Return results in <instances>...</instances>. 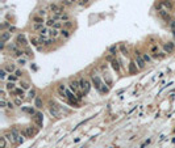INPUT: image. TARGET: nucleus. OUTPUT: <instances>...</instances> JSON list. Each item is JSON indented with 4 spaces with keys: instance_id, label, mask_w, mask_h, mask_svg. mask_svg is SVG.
Returning <instances> with one entry per match:
<instances>
[{
    "instance_id": "8",
    "label": "nucleus",
    "mask_w": 175,
    "mask_h": 148,
    "mask_svg": "<svg viewBox=\"0 0 175 148\" xmlns=\"http://www.w3.org/2000/svg\"><path fill=\"white\" fill-rule=\"evenodd\" d=\"M158 16H159L162 20L167 21L168 24L172 21V20H171V16H170V13H168V11H166V9H161V11H158Z\"/></svg>"
},
{
    "instance_id": "23",
    "label": "nucleus",
    "mask_w": 175,
    "mask_h": 148,
    "mask_svg": "<svg viewBox=\"0 0 175 148\" xmlns=\"http://www.w3.org/2000/svg\"><path fill=\"white\" fill-rule=\"evenodd\" d=\"M34 106H36L37 109H44V101H42V98H41L40 96H37V97L34 98Z\"/></svg>"
},
{
    "instance_id": "41",
    "label": "nucleus",
    "mask_w": 175,
    "mask_h": 148,
    "mask_svg": "<svg viewBox=\"0 0 175 148\" xmlns=\"http://www.w3.org/2000/svg\"><path fill=\"white\" fill-rule=\"evenodd\" d=\"M9 26H11V24H9V22H7V21H4V22L2 24V32H4L6 29L8 30V29H9Z\"/></svg>"
},
{
    "instance_id": "30",
    "label": "nucleus",
    "mask_w": 175,
    "mask_h": 148,
    "mask_svg": "<svg viewBox=\"0 0 175 148\" xmlns=\"http://www.w3.org/2000/svg\"><path fill=\"white\" fill-rule=\"evenodd\" d=\"M21 110H23L24 113H28L29 115H33V117L37 114V111H36L33 107H21Z\"/></svg>"
},
{
    "instance_id": "3",
    "label": "nucleus",
    "mask_w": 175,
    "mask_h": 148,
    "mask_svg": "<svg viewBox=\"0 0 175 148\" xmlns=\"http://www.w3.org/2000/svg\"><path fill=\"white\" fill-rule=\"evenodd\" d=\"M90 79H91V83H92V85L95 87V89L100 93V90H102V88H103V85H104V83H103L102 77L98 75V72H91Z\"/></svg>"
},
{
    "instance_id": "16",
    "label": "nucleus",
    "mask_w": 175,
    "mask_h": 148,
    "mask_svg": "<svg viewBox=\"0 0 175 148\" xmlns=\"http://www.w3.org/2000/svg\"><path fill=\"white\" fill-rule=\"evenodd\" d=\"M44 115L41 114V113H37L33 118H34V122H36V124H37V128H41L42 127V122H44V118H42Z\"/></svg>"
},
{
    "instance_id": "22",
    "label": "nucleus",
    "mask_w": 175,
    "mask_h": 148,
    "mask_svg": "<svg viewBox=\"0 0 175 148\" xmlns=\"http://www.w3.org/2000/svg\"><path fill=\"white\" fill-rule=\"evenodd\" d=\"M119 49H120V53H121L124 56H129V50H128V47L125 46V43H120V45H119Z\"/></svg>"
},
{
    "instance_id": "6",
    "label": "nucleus",
    "mask_w": 175,
    "mask_h": 148,
    "mask_svg": "<svg viewBox=\"0 0 175 148\" xmlns=\"http://www.w3.org/2000/svg\"><path fill=\"white\" fill-rule=\"evenodd\" d=\"M49 12H51L53 15L55 13V15H62V13H65L66 11H65V7H62L61 4H57V3H51V4H49Z\"/></svg>"
},
{
    "instance_id": "1",
    "label": "nucleus",
    "mask_w": 175,
    "mask_h": 148,
    "mask_svg": "<svg viewBox=\"0 0 175 148\" xmlns=\"http://www.w3.org/2000/svg\"><path fill=\"white\" fill-rule=\"evenodd\" d=\"M68 88H70V89H71V90H72L80 100L86 96V94L83 93L82 88H80V84H79V80H78V79H71V80L68 81Z\"/></svg>"
},
{
    "instance_id": "39",
    "label": "nucleus",
    "mask_w": 175,
    "mask_h": 148,
    "mask_svg": "<svg viewBox=\"0 0 175 148\" xmlns=\"http://www.w3.org/2000/svg\"><path fill=\"white\" fill-rule=\"evenodd\" d=\"M15 75H16L19 79H23V76H24V71H23L21 68H17L16 72H15Z\"/></svg>"
},
{
    "instance_id": "35",
    "label": "nucleus",
    "mask_w": 175,
    "mask_h": 148,
    "mask_svg": "<svg viewBox=\"0 0 175 148\" xmlns=\"http://www.w3.org/2000/svg\"><path fill=\"white\" fill-rule=\"evenodd\" d=\"M36 97H37V92H36V89H33V88L29 89V90H28V98H29V100H34Z\"/></svg>"
},
{
    "instance_id": "4",
    "label": "nucleus",
    "mask_w": 175,
    "mask_h": 148,
    "mask_svg": "<svg viewBox=\"0 0 175 148\" xmlns=\"http://www.w3.org/2000/svg\"><path fill=\"white\" fill-rule=\"evenodd\" d=\"M78 80H79V84H80V88H82L83 93H84V94H88L90 90H91V85H92V83H91L88 79H84L83 76H80Z\"/></svg>"
},
{
    "instance_id": "7",
    "label": "nucleus",
    "mask_w": 175,
    "mask_h": 148,
    "mask_svg": "<svg viewBox=\"0 0 175 148\" xmlns=\"http://www.w3.org/2000/svg\"><path fill=\"white\" fill-rule=\"evenodd\" d=\"M49 113L53 115V117H55V118H61V110H59V107L54 104V102H50L49 104Z\"/></svg>"
},
{
    "instance_id": "11",
    "label": "nucleus",
    "mask_w": 175,
    "mask_h": 148,
    "mask_svg": "<svg viewBox=\"0 0 175 148\" xmlns=\"http://www.w3.org/2000/svg\"><path fill=\"white\" fill-rule=\"evenodd\" d=\"M3 68H4L9 75H11V73H15L16 70H17L16 64H13V63H4V64H3Z\"/></svg>"
},
{
    "instance_id": "28",
    "label": "nucleus",
    "mask_w": 175,
    "mask_h": 148,
    "mask_svg": "<svg viewBox=\"0 0 175 148\" xmlns=\"http://www.w3.org/2000/svg\"><path fill=\"white\" fill-rule=\"evenodd\" d=\"M8 140H7V138L4 136V135H2L0 136V148H7L8 147Z\"/></svg>"
},
{
    "instance_id": "5",
    "label": "nucleus",
    "mask_w": 175,
    "mask_h": 148,
    "mask_svg": "<svg viewBox=\"0 0 175 148\" xmlns=\"http://www.w3.org/2000/svg\"><path fill=\"white\" fill-rule=\"evenodd\" d=\"M134 63L137 64L138 70H145V67H146V62L144 60L142 54L138 50H134Z\"/></svg>"
},
{
    "instance_id": "31",
    "label": "nucleus",
    "mask_w": 175,
    "mask_h": 148,
    "mask_svg": "<svg viewBox=\"0 0 175 148\" xmlns=\"http://www.w3.org/2000/svg\"><path fill=\"white\" fill-rule=\"evenodd\" d=\"M8 75H9V73H8V72H7L3 67H2V70H0V80H2V81L4 83V80H6V79H8Z\"/></svg>"
},
{
    "instance_id": "15",
    "label": "nucleus",
    "mask_w": 175,
    "mask_h": 148,
    "mask_svg": "<svg viewBox=\"0 0 175 148\" xmlns=\"http://www.w3.org/2000/svg\"><path fill=\"white\" fill-rule=\"evenodd\" d=\"M19 85H20V88H23L24 90H29V89H32V88H30V85H32V84H30L28 80H25V79H20Z\"/></svg>"
},
{
    "instance_id": "21",
    "label": "nucleus",
    "mask_w": 175,
    "mask_h": 148,
    "mask_svg": "<svg viewBox=\"0 0 175 148\" xmlns=\"http://www.w3.org/2000/svg\"><path fill=\"white\" fill-rule=\"evenodd\" d=\"M71 34H72V33H71L70 29H62V30H61V37H62L63 39H68V38L71 37Z\"/></svg>"
},
{
    "instance_id": "14",
    "label": "nucleus",
    "mask_w": 175,
    "mask_h": 148,
    "mask_svg": "<svg viewBox=\"0 0 175 148\" xmlns=\"http://www.w3.org/2000/svg\"><path fill=\"white\" fill-rule=\"evenodd\" d=\"M3 135L7 138V140L9 141V144H13V145H17V144H19V143H17V140L15 139V136L12 135V132H11V131H8V132H4Z\"/></svg>"
},
{
    "instance_id": "32",
    "label": "nucleus",
    "mask_w": 175,
    "mask_h": 148,
    "mask_svg": "<svg viewBox=\"0 0 175 148\" xmlns=\"http://www.w3.org/2000/svg\"><path fill=\"white\" fill-rule=\"evenodd\" d=\"M55 22H57V21H55L53 17H49V19L46 20V22H45V26H47V28L50 29V28H53V26H54V24H55Z\"/></svg>"
},
{
    "instance_id": "27",
    "label": "nucleus",
    "mask_w": 175,
    "mask_h": 148,
    "mask_svg": "<svg viewBox=\"0 0 175 148\" xmlns=\"http://www.w3.org/2000/svg\"><path fill=\"white\" fill-rule=\"evenodd\" d=\"M137 71H138L137 64H136L134 62H130V64H129V75H133V73H136Z\"/></svg>"
},
{
    "instance_id": "46",
    "label": "nucleus",
    "mask_w": 175,
    "mask_h": 148,
    "mask_svg": "<svg viewBox=\"0 0 175 148\" xmlns=\"http://www.w3.org/2000/svg\"><path fill=\"white\" fill-rule=\"evenodd\" d=\"M170 28H171V30L175 29V20H172V21L170 22Z\"/></svg>"
},
{
    "instance_id": "36",
    "label": "nucleus",
    "mask_w": 175,
    "mask_h": 148,
    "mask_svg": "<svg viewBox=\"0 0 175 148\" xmlns=\"http://www.w3.org/2000/svg\"><path fill=\"white\" fill-rule=\"evenodd\" d=\"M8 81H11V83H16V81H20V79H19L15 73H11V75H8Z\"/></svg>"
},
{
    "instance_id": "43",
    "label": "nucleus",
    "mask_w": 175,
    "mask_h": 148,
    "mask_svg": "<svg viewBox=\"0 0 175 148\" xmlns=\"http://www.w3.org/2000/svg\"><path fill=\"white\" fill-rule=\"evenodd\" d=\"M7 104H8V101L2 98V101H0V107H2V109H6V107H7Z\"/></svg>"
},
{
    "instance_id": "38",
    "label": "nucleus",
    "mask_w": 175,
    "mask_h": 148,
    "mask_svg": "<svg viewBox=\"0 0 175 148\" xmlns=\"http://www.w3.org/2000/svg\"><path fill=\"white\" fill-rule=\"evenodd\" d=\"M26 60H28V59H26L25 56H23V58H19V59H17V64H19L20 67H24V66L26 64Z\"/></svg>"
},
{
    "instance_id": "9",
    "label": "nucleus",
    "mask_w": 175,
    "mask_h": 148,
    "mask_svg": "<svg viewBox=\"0 0 175 148\" xmlns=\"http://www.w3.org/2000/svg\"><path fill=\"white\" fill-rule=\"evenodd\" d=\"M163 50L166 54H172L175 50V42H166L163 43Z\"/></svg>"
},
{
    "instance_id": "42",
    "label": "nucleus",
    "mask_w": 175,
    "mask_h": 148,
    "mask_svg": "<svg viewBox=\"0 0 175 148\" xmlns=\"http://www.w3.org/2000/svg\"><path fill=\"white\" fill-rule=\"evenodd\" d=\"M88 3H90V0H78V4L80 7H84V5H87Z\"/></svg>"
},
{
    "instance_id": "10",
    "label": "nucleus",
    "mask_w": 175,
    "mask_h": 148,
    "mask_svg": "<svg viewBox=\"0 0 175 148\" xmlns=\"http://www.w3.org/2000/svg\"><path fill=\"white\" fill-rule=\"evenodd\" d=\"M108 54L109 55H112V56H115V58H117V54H120V49H119V45H112V46H109L108 47Z\"/></svg>"
},
{
    "instance_id": "24",
    "label": "nucleus",
    "mask_w": 175,
    "mask_h": 148,
    "mask_svg": "<svg viewBox=\"0 0 175 148\" xmlns=\"http://www.w3.org/2000/svg\"><path fill=\"white\" fill-rule=\"evenodd\" d=\"M149 53L153 55V54H158L159 53V49H158V43H151L149 46Z\"/></svg>"
},
{
    "instance_id": "47",
    "label": "nucleus",
    "mask_w": 175,
    "mask_h": 148,
    "mask_svg": "<svg viewBox=\"0 0 175 148\" xmlns=\"http://www.w3.org/2000/svg\"><path fill=\"white\" fill-rule=\"evenodd\" d=\"M78 141H80V138H76V139H74V143H78Z\"/></svg>"
},
{
    "instance_id": "40",
    "label": "nucleus",
    "mask_w": 175,
    "mask_h": 148,
    "mask_svg": "<svg viewBox=\"0 0 175 148\" xmlns=\"http://www.w3.org/2000/svg\"><path fill=\"white\" fill-rule=\"evenodd\" d=\"M23 98H20V97H13V102H15V105L16 106H20L21 104H23Z\"/></svg>"
},
{
    "instance_id": "34",
    "label": "nucleus",
    "mask_w": 175,
    "mask_h": 148,
    "mask_svg": "<svg viewBox=\"0 0 175 148\" xmlns=\"http://www.w3.org/2000/svg\"><path fill=\"white\" fill-rule=\"evenodd\" d=\"M24 56L26 58V59H33V51L28 47V49H25L24 50Z\"/></svg>"
},
{
    "instance_id": "19",
    "label": "nucleus",
    "mask_w": 175,
    "mask_h": 148,
    "mask_svg": "<svg viewBox=\"0 0 175 148\" xmlns=\"http://www.w3.org/2000/svg\"><path fill=\"white\" fill-rule=\"evenodd\" d=\"M11 37H12V34H11L8 30H4V32H2V42L7 43V42L11 39Z\"/></svg>"
},
{
    "instance_id": "18",
    "label": "nucleus",
    "mask_w": 175,
    "mask_h": 148,
    "mask_svg": "<svg viewBox=\"0 0 175 148\" xmlns=\"http://www.w3.org/2000/svg\"><path fill=\"white\" fill-rule=\"evenodd\" d=\"M32 22H33V24H45L46 21H45L44 17H41V16H38V15H33Z\"/></svg>"
},
{
    "instance_id": "37",
    "label": "nucleus",
    "mask_w": 175,
    "mask_h": 148,
    "mask_svg": "<svg viewBox=\"0 0 175 148\" xmlns=\"http://www.w3.org/2000/svg\"><path fill=\"white\" fill-rule=\"evenodd\" d=\"M61 5L65 7V8H71L72 4L70 3V0H61Z\"/></svg>"
},
{
    "instance_id": "25",
    "label": "nucleus",
    "mask_w": 175,
    "mask_h": 148,
    "mask_svg": "<svg viewBox=\"0 0 175 148\" xmlns=\"http://www.w3.org/2000/svg\"><path fill=\"white\" fill-rule=\"evenodd\" d=\"M47 12H49V8H40V9H37L36 15H38V16H41V17L45 19L47 16Z\"/></svg>"
},
{
    "instance_id": "13",
    "label": "nucleus",
    "mask_w": 175,
    "mask_h": 148,
    "mask_svg": "<svg viewBox=\"0 0 175 148\" xmlns=\"http://www.w3.org/2000/svg\"><path fill=\"white\" fill-rule=\"evenodd\" d=\"M11 94H13V97H20V98L25 100V90L23 88H16L13 92H11Z\"/></svg>"
},
{
    "instance_id": "29",
    "label": "nucleus",
    "mask_w": 175,
    "mask_h": 148,
    "mask_svg": "<svg viewBox=\"0 0 175 148\" xmlns=\"http://www.w3.org/2000/svg\"><path fill=\"white\" fill-rule=\"evenodd\" d=\"M141 54H142V58H144V60L146 62V64H151V63H153L151 55H149L147 53H141Z\"/></svg>"
},
{
    "instance_id": "2",
    "label": "nucleus",
    "mask_w": 175,
    "mask_h": 148,
    "mask_svg": "<svg viewBox=\"0 0 175 148\" xmlns=\"http://www.w3.org/2000/svg\"><path fill=\"white\" fill-rule=\"evenodd\" d=\"M15 43H16L17 47L25 50V49L29 47V43H30V42L28 41V38H26V36H25L24 33H19V34L16 36V38H15Z\"/></svg>"
},
{
    "instance_id": "44",
    "label": "nucleus",
    "mask_w": 175,
    "mask_h": 148,
    "mask_svg": "<svg viewBox=\"0 0 175 148\" xmlns=\"http://www.w3.org/2000/svg\"><path fill=\"white\" fill-rule=\"evenodd\" d=\"M7 107H8L9 110H13V109H15V102H12V101H8V104H7Z\"/></svg>"
},
{
    "instance_id": "26",
    "label": "nucleus",
    "mask_w": 175,
    "mask_h": 148,
    "mask_svg": "<svg viewBox=\"0 0 175 148\" xmlns=\"http://www.w3.org/2000/svg\"><path fill=\"white\" fill-rule=\"evenodd\" d=\"M44 28H45V24H33L32 25V30L36 32V33H40Z\"/></svg>"
},
{
    "instance_id": "45",
    "label": "nucleus",
    "mask_w": 175,
    "mask_h": 148,
    "mask_svg": "<svg viewBox=\"0 0 175 148\" xmlns=\"http://www.w3.org/2000/svg\"><path fill=\"white\" fill-rule=\"evenodd\" d=\"M158 58H159V59H165V58H166V53H165V51H159V53H158Z\"/></svg>"
},
{
    "instance_id": "17",
    "label": "nucleus",
    "mask_w": 175,
    "mask_h": 148,
    "mask_svg": "<svg viewBox=\"0 0 175 148\" xmlns=\"http://www.w3.org/2000/svg\"><path fill=\"white\" fill-rule=\"evenodd\" d=\"M2 88H6V89H8L9 92H13L17 87H16V83H11V81H8L7 84L3 83V84H2Z\"/></svg>"
},
{
    "instance_id": "33",
    "label": "nucleus",
    "mask_w": 175,
    "mask_h": 148,
    "mask_svg": "<svg viewBox=\"0 0 175 148\" xmlns=\"http://www.w3.org/2000/svg\"><path fill=\"white\" fill-rule=\"evenodd\" d=\"M74 25H75L74 21H72V20H68V21L63 22V29H70V30H71V29L74 28Z\"/></svg>"
},
{
    "instance_id": "12",
    "label": "nucleus",
    "mask_w": 175,
    "mask_h": 148,
    "mask_svg": "<svg viewBox=\"0 0 175 148\" xmlns=\"http://www.w3.org/2000/svg\"><path fill=\"white\" fill-rule=\"evenodd\" d=\"M29 42H30L33 46H36L37 49H38L40 46H42V45H41V41H40V37H38L37 34H33V36H30V38H29Z\"/></svg>"
},
{
    "instance_id": "20",
    "label": "nucleus",
    "mask_w": 175,
    "mask_h": 148,
    "mask_svg": "<svg viewBox=\"0 0 175 148\" xmlns=\"http://www.w3.org/2000/svg\"><path fill=\"white\" fill-rule=\"evenodd\" d=\"M59 36H61V30H57V29H53V28H50V30H49V37H51V38L57 39Z\"/></svg>"
}]
</instances>
